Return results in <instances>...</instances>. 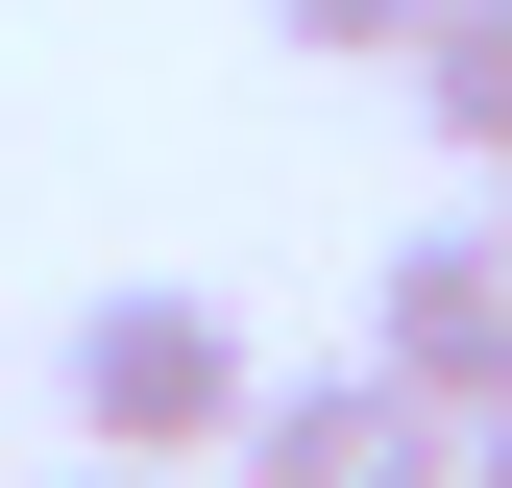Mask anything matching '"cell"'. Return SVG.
Returning a JSON list of instances; mask_svg holds the SVG:
<instances>
[{
    "mask_svg": "<svg viewBox=\"0 0 512 488\" xmlns=\"http://www.w3.org/2000/svg\"><path fill=\"white\" fill-rule=\"evenodd\" d=\"M464 488H512V415H488V464H464Z\"/></svg>",
    "mask_w": 512,
    "mask_h": 488,
    "instance_id": "6",
    "label": "cell"
},
{
    "mask_svg": "<svg viewBox=\"0 0 512 488\" xmlns=\"http://www.w3.org/2000/svg\"><path fill=\"white\" fill-rule=\"evenodd\" d=\"M74 488H147V464H74Z\"/></svg>",
    "mask_w": 512,
    "mask_h": 488,
    "instance_id": "7",
    "label": "cell"
},
{
    "mask_svg": "<svg viewBox=\"0 0 512 488\" xmlns=\"http://www.w3.org/2000/svg\"><path fill=\"white\" fill-rule=\"evenodd\" d=\"M74 440L98 464H244V440H269V366H244V318H220V293H98V318H74Z\"/></svg>",
    "mask_w": 512,
    "mask_h": 488,
    "instance_id": "1",
    "label": "cell"
},
{
    "mask_svg": "<svg viewBox=\"0 0 512 488\" xmlns=\"http://www.w3.org/2000/svg\"><path fill=\"white\" fill-rule=\"evenodd\" d=\"M269 25H293V49H342V74H415V49H439V0H269Z\"/></svg>",
    "mask_w": 512,
    "mask_h": 488,
    "instance_id": "5",
    "label": "cell"
},
{
    "mask_svg": "<svg viewBox=\"0 0 512 488\" xmlns=\"http://www.w3.org/2000/svg\"><path fill=\"white\" fill-rule=\"evenodd\" d=\"M415 122L512 196V0H439V49H415Z\"/></svg>",
    "mask_w": 512,
    "mask_h": 488,
    "instance_id": "4",
    "label": "cell"
},
{
    "mask_svg": "<svg viewBox=\"0 0 512 488\" xmlns=\"http://www.w3.org/2000/svg\"><path fill=\"white\" fill-rule=\"evenodd\" d=\"M366 366H391V391H439V415L488 440V415H512V220H415L391 293H366Z\"/></svg>",
    "mask_w": 512,
    "mask_h": 488,
    "instance_id": "2",
    "label": "cell"
},
{
    "mask_svg": "<svg viewBox=\"0 0 512 488\" xmlns=\"http://www.w3.org/2000/svg\"><path fill=\"white\" fill-rule=\"evenodd\" d=\"M464 464L488 440L391 366H269V440H244V488H464Z\"/></svg>",
    "mask_w": 512,
    "mask_h": 488,
    "instance_id": "3",
    "label": "cell"
}]
</instances>
